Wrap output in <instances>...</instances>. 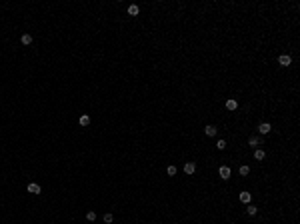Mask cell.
Segmentation results:
<instances>
[{
  "mask_svg": "<svg viewBox=\"0 0 300 224\" xmlns=\"http://www.w3.org/2000/svg\"><path fill=\"white\" fill-rule=\"evenodd\" d=\"M218 174H220V178L228 180V178H230V168H228V166H220V168H218Z\"/></svg>",
  "mask_w": 300,
  "mask_h": 224,
  "instance_id": "1",
  "label": "cell"
},
{
  "mask_svg": "<svg viewBox=\"0 0 300 224\" xmlns=\"http://www.w3.org/2000/svg\"><path fill=\"white\" fill-rule=\"evenodd\" d=\"M20 42H22V44H30V42H32V36H30V34H22Z\"/></svg>",
  "mask_w": 300,
  "mask_h": 224,
  "instance_id": "13",
  "label": "cell"
},
{
  "mask_svg": "<svg viewBox=\"0 0 300 224\" xmlns=\"http://www.w3.org/2000/svg\"><path fill=\"white\" fill-rule=\"evenodd\" d=\"M184 172H186V174H194V172H196V164H194V162H186V164H184Z\"/></svg>",
  "mask_w": 300,
  "mask_h": 224,
  "instance_id": "3",
  "label": "cell"
},
{
  "mask_svg": "<svg viewBox=\"0 0 300 224\" xmlns=\"http://www.w3.org/2000/svg\"><path fill=\"white\" fill-rule=\"evenodd\" d=\"M104 222H106V224L112 222V214H104Z\"/></svg>",
  "mask_w": 300,
  "mask_h": 224,
  "instance_id": "19",
  "label": "cell"
},
{
  "mask_svg": "<svg viewBox=\"0 0 300 224\" xmlns=\"http://www.w3.org/2000/svg\"><path fill=\"white\" fill-rule=\"evenodd\" d=\"M204 134H206V136H214V134H216V128H214L212 124H208L206 128H204Z\"/></svg>",
  "mask_w": 300,
  "mask_h": 224,
  "instance_id": "9",
  "label": "cell"
},
{
  "mask_svg": "<svg viewBox=\"0 0 300 224\" xmlns=\"http://www.w3.org/2000/svg\"><path fill=\"white\" fill-rule=\"evenodd\" d=\"M216 148H218V150H224V148H226V142H224V140H218V142H216Z\"/></svg>",
  "mask_w": 300,
  "mask_h": 224,
  "instance_id": "18",
  "label": "cell"
},
{
  "mask_svg": "<svg viewBox=\"0 0 300 224\" xmlns=\"http://www.w3.org/2000/svg\"><path fill=\"white\" fill-rule=\"evenodd\" d=\"M226 108H228V110H236V108H238V102H236V100H226Z\"/></svg>",
  "mask_w": 300,
  "mask_h": 224,
  "instance_id": "11",
  "label": "cell"
},
{
  "mask_svg": "<svg viewBox=\"0 0 300 224\" xmlns=\"http://www.w3.org/2000/svg\"><path fill=\"white\" fill-rule=\"evenodd\" d=\"M250 198H252V196H250V192H240V202L248 204V202H250Z\"/></svg>",
  "mask_w": 300,
  "mask_h": 224,
  "instance_id": "10",
  "label": "cell"
},
{
  "mask_svg": "<svg viewBox=\"0 0 300 224\" xmlns=\"http://www.w3.org/2000/svg\"><path fill=\"white\" fill-rule=\"evenodd\" d=\"M264 156H266V154H264V150H260V148L254 150V160H264Z\"/></svg>",
  "mask_w": 300,
  "mask_h": 224,
  "instance_id": "8",
  "label": "cell"
},
{
  "mask_svg": "<svg viewBox=\"0 0 300 224\" xmlns=\"http://www.w3.org/2000/svg\"><path fill=\"white\" fill-rule=\"evenodd\" d=\"M166 172H168V176H174V174H176V166H168Z\"/></svg>",
  "mask_w": 300,
  "mask_h": 224,
  "instance_id": "15",
  "label": "cell"
},
{
  "mask_svg": "<svg viewBox=\"0 0 300 224\" xmlns=\"http://www.w3.org/2000/svg\"><path fill=\"white\" fill-rule=\"evenodd\" d=\"M86 218H88L90 222H94V220H96V212H92V210H90V212L86 214Z\"/></svg>",
  "mask_w": 300,
  "mask_h": 224,
  "instance_id": "17",
  "label": "cell"
},
{
  "mask_svg": "<svg viewBox=\"0 0 300 224\" xmlns=\"http://www.w3.org/2000/svg\"><path fill=\"white\" fill-rule=\"evenodd\" d=\"M78 122H80V126H88L90 124V116L88 114H82V116L78 118Z\"/></svg>",
  "mask_w": 300,
  "mask_h": 224,
  "instance_id": "7",
  "label": "cell"
},
{
  "mask_svg": "<svg viewBox=\"0 0 300 224\" xmlns=\"http://www.w3.org/2000/svg\"><path fill=\"white\" fill-rule=\"evenodd\" d=\"M28 192H32V194H40V186L36 182H30L28 184Z\"/></svg>",
  "mask_w": 300,
  "mask_h": 224,
  "instance_id": "5",
  "label": "cell"
},
{
  "mask_svg": "<svg viewBox=\"0 0 300 224\" xmlns=\"http://www.w3.org/2000/svg\"><path fill=\"white\" fill-rule=\"evenodd\" d=\"M256 210H258V208H256V206H252V204H248V208H246V212H248L250 216H254V214H256Z\"/></svg>",
  "mask_w": 300,
  "mask_h": 224,
  "instance_id": "14",
  "label": "cell"
},
{
  "mask_svg": "<svg viewBox=\"0 0 300 224\" xmlns=\"http://www.w3.org/2000/svg\"><path fill=\"white\" fill-rule=\"evenodd\" d=\"M128 14H130V16H136V14H138V6H136V4H130V6H128Z\"/></svg>",
  "mask_w": 300,
  "mask_h": 224,
  "instance_id": "12",
  "label": "cell"
},
{
  "mask_svg": "<svg viewBox=\"0 0 300 224\" xmlns=\"http://www.w3.org/2000/svg\"><path fill=\"white\" fill-rule=\"evenodd\" d=\"M248 144H250V146H252L254 150H256V148H258V144H262V140H260V138H256V136H252V138L248 140Z\"/></svg>",
  "mask_w": 300,
  "mask_h": 224,
  "instance_id": "6",
  "label": "cell"
},
{
  "mask_svg": "<svg viewBox=\"0 0 300 224\" xmlns=\"http://www.w3.org/2000/svg\"><path fill=\"white\" fill-rule=\"evenodd\" d=\"M278 64H280V66H290V64H292V58L288 56V54H282V56L278 58Z\"/></svg>",
  "mask_w": 300,
  "mask_h": 224,
  "instance_id": "2",
  "label": "cell"
},
{
  "mask_svg": "<svg viewBox=\"0 0 300 224\" xmlns=\"http://www.w3.org/2000/svg\"><path fill=\"white\" fill-rule=\"evenodd\" d=\"M248 172H250L248 166H240V174H242V176H248Z\"/></svg>",
  "mask_w": 300,
  "mask_h": 224,
  "instance_id": "16",
  "label": "cell"
},
{
  "mask_svg": "<svg viewBox=\"0 0 300 224\" xmlns=\"http://www.w3.org/2000/svg\"><path fill=\"white\" fill-rule=\"evenodd\" d=\"M270 130H272V126L268 124V122H262V124L258 126V132H260V134H268Z\"/></svg>",
  "mask_w": 300,
  "mask_h": 224,
  "instance_id": "4",
  "label": "cell"
}]
</instances>
